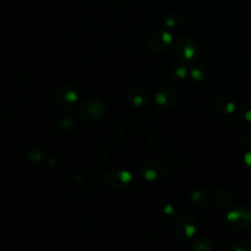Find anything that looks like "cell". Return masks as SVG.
Listing matches in <instances>:
<instances>
[{"mask_svg": "<svg viewBox=\"0 0 251 251\" xmlns=\"http://www.w3.org/2000/svg\"><path fill=\"white\" fill-rule=\"evenodd\" d=\"M226 227L232 232H239L251 226V207L236 205L229 208L224 217Z\"/></svg>", "mask_w": 251, "mask_h": 251, "instance_id": "obj_1", "label": "cell"}, {"mask_svg": "<svg viewBox=\"0 0 251 251\" xmlns=\"http://www.w3.org/2000/svg\"><path fill=\"white\" fill-rule=\"evenodd\" d=\"M199 227L198 219L187 212L180 214L175 223L176 236L182 241H189L196 234Z\"/></svg>", "mask_w": 251, "mask_h": 251, "instance_id": "obj_2", "label": "cell"}, {"mask_svg": "<svg viewBox=\"0 0 251 251\" xmlns=\"http://www.w3.org/2000/svg\"><path fill=\"white\" fill-rule=\"evenodd\" d=\"M173 49L176 56L185 63L196 60L200 54L199 44L194 39L187 36H182L176 39Z\"/></svg>", "mask_w": 251, "mask_h": 251, "instance_id": "obj_3", "label": "cell"}, {"mask_svg": "<svg viewBox=\"0 0 251 251\" xmlns=\"http://www.w3.org/2000/svg\"><path fill=\"white\" fill-rule=\"evenodd\" d=\"M106 112L105 104L98 99L86 100L79 108L77 115L85 124H96L104 117Z\"/></svg>", "mask_w": 251, "mask_h": 251, "instance_id": "obj_4", "label": "cell"}, {"mask_svg": "<svg viewBox=\"0 0 251 251\" xmlns=\"http://www.w3.org/2000/svg\"><path fill=\"white\" fill-rule=\"evenodd\" d=\"M173 43V36L167 30H156L149 35L146 41L148 49L156 54L164 53Z\"/></svg>", "mask_w": 251, "mask_h": 251, "instance_id": "obj_5", "label": "cell"}, {"mask_svg": "<svg viewBox=\"0 0 251 251\" xmlns=\"http://www.w3.org/2000/svg\"><path fill=\"white\" fill-rule=\"evenodd\" d=\"M138 171L140 175L148 181L162 180L168 174V169L165 164L159 161H148L142 164Z\"/></svg>", "mask_w": 251, "mask_h": 251, "instance_id": "obj_6", "label": "cell"}, {"mask_svg": "<svg viewBox=\"0 0 251 251\" xmlns=\"http://www.w3.org/2000/svg\"><path fill=\"white\" fill-rule=\"evenodd\" d=\"M178 100V92L173 86H163L155 94V103L161 109L174 107Z\"/></svg>", "mask_w": 251, "mask_h": 251, "instance_id": "obj_7", "label": "cell"}, {"mask_svg": "<svg viewBox=\"0 0 251 251\" xmlns=\"http://www.w3.org/2000/svg\"><path fill=\"white\" fill-rule=\"evenodd\" d=\"M214 105L216 110L225 116L231 115L236 110V103L234 99L226 93L217 95L214 100Z\"/></svg>", "mask_w": 251, "mask_h": 251, "instance_id": "obj_8", "label": "cell"}, {"mask_svg": "<svg viewBox=\"0 0 251 251\" xmlns=\"http://www.w3.org/2000/svg\"><path fill=\"white\" fill-rule=\"evenodd\" d=\"M77 97L75 92L69 86H63L59 89L57 94L58 104L65 110H72L75 108Z\"/></svg>", "mask_w": 251, "mask_h": 251, "instance_id": "obj_9", "label": "cell"}, {"mask_svg": "<svg viewBox=\"0 0 251 251\" xmlns=\"http://www.w3.org/2000/svg\"><path fill=\"white\" fill-rule=\"evenodd\" d=\"M108 185L112 188H124L130 181V175L122 170H116L108 174L106 179Z\"/></svg>", "mask_w": 251, "mask_h": 251, "instance_id": "obj_10", "label": "cell"}, {"mask_svg": "<svg viewBox=\"0 0 251 251\" xmlns=\"http://www.w3.org/2000/svg\"><path fill=\"white\" fill-rule=\"evenodd\" d=\"M188 75L196 82H205L211 76L210 69L202 63H193L188 69Z\"/></svg>", "mask_w": 251, "mask_h": 251, "instance_id": "obj_11", "label": "cell"}, {"mask_svg": "<svg viewBox=\"0 0 251 251\" xmlns=\"http://www.w3.org/2000/svg\"><path fill=\"white\" fill-rule=\"evenodd\" d=\"M211 200V194L209 190L205 188H200L193 191L189 196V205L193 209H203L205 208Z\"/></svg>", "mask_w": 251, "mask_h": 251, "instance_id": "obj_12", "label": "cell"}, {"mask_svg": "<svg viewBox=\"0 0 251 251\" xmlns=\"http://www.w3.org/2000/svg\"><path fill=\"white\" fill-rule=\"evenodd\" d=\"M212 199L217 207L226 208L232 203V194L226 187H218L213 191Z\"/></svg>", "mask_w": 251, "mask_h": 251, "instance_id": "obj_13", "label": "cell"}, {"mask_svg": "<svg viewBox=\"0 0 251 251\" xmlns=\"http://www.w3.org/2000/svg\"><path fill=\"white\" fill-rule=\"evenodd\" d=\"M128 98L131 104H133L135 107H143L149 101L148 93L142 88H134L131 90Z\"/></svg>", "mask_w": 251, "mask_h": 251, "instance_id": "obj_14", "label": "cell"}, {"mask_svg": "<svg viewBox=\"0 0 251 251\" xmlns=\"http://www.w3.org/2000/svg\"><path fill=\"white\" fill-rule=\"evenodd\" d=\"M190 248L193 251H210L214 248V244L208 236H198L191 242Z\"/></svg>", "mask_w": 251, "mask_h": 251, "instance_id": "obj_15", "label": "cell"}, {"mask_svg": "<svg viewBox=\"0 0 251 251\" xmlns=\"http://www.w3.org/2000/svg\"><path fill=\"white\" fill-rule=\"evenodd\" d=\"M170 74L174 79H184L188 75V69L185 65V62L180 61L173 64L170 70Z\"/></svg>", "mask_w": 251, "mask_h": 251, "instance_id": "obj_16", "label": "cell"}, {"mask_svg": "<svg viewBox=\"0 0 251 251\" xmlns=\"http://www.w3.org/2000/svg\"><path fill=\"white\" fill-rule=\"evenodd\" d=\"M183 23H184V19L182 15L177 12H174L170 14L165 21V25L171 29H177L181 27Z\"/></svg>", "mask_w": 251, "mask_h": 251, "instance_id": "obj_17", "label": "cell"}, {"mask_svg": "<svg viewBox=\"0 0 251 251\" xmlns=\"http://www.w3.org/2000/svg\"><path fill=\"white\" fill-rule=\"evenodd\" d=\"M76 126L75 120L72 117H64L58 121V129L62 132H69Z\"/></svg>", "mask_w": 251, "mask_h": 251, "instance_id": "obj_18", "label": "cell"}, {"mask_svg": "<svg viewBox=\"0 0 251 251\" xmlns=\"http://www.w3.org/2000/svg\"><path fill=\"white\" fill-rule=\"evenodd\" d=\"M238 115L242 120L251 123V101H246L240 106Z\"/></svg>", "mask_w": 251, "mask_h": 251, "instance_id": "obj_19", "label": "cell"}, {"mask_svg": "<svg viewBox=\"0 0 251 251\" xmlns=\"http://www.w3.org/2000/svg\"><path fill=\"white\" fill-rule=\"evenodd\" d=\"M231 250H233V251H251V240H248V239L237 240L232 244Z\"/></svg>", "mask_w": 251, "mask_h": 251, "instance_id": "obj_20", "label": "cell"}, {"mask_svg": "<svg viewBox=\"0 0 251 251\" xmlns=\"http://www.w3.org/2000/svg\"><path fill=\"white\" fill-rule=\"evenodd\" d=\"M243 163L246 169L251 173V147L247 148L243 155Z\"/></svg>", "mask_w": 251, "mask_h": 251, "instance_id": "obj_21", "label": "cell"}, {"mask_svg": "<svg viewBox=\"0 0 251 251\" xmlns=\"http://www.w3.org/2000/svg\"><path fill=\"white\" fill-rule=\"evenodd\" d=\"M240 143L246 147L250 148L251 147V134L249 132H245L240 135Z\"/></svg>", "mask_w": 251, "mask_h": 251, "instance_id": "obj_22", "label": "cell"}, {"mask_svg": "<svg viewBox=\"0 0 251 251\" xmlns=\"http://www.w3.org/2000/svg\"><path fill=\"white\" fill-rule=\"evenodd\" d=\"M163 213L168 216V217H173L176 215V209L174 207V205L172 204H167L164 209H163Z\"/></svg>", "mask_w": 251, "mask_h": 251, "instance_id": "obj_23", "label": "cell"}, {"mask_svg": "<svg viewBox=\"0 0 251 251\" xmlns=\"http://www.w3.org/2000/svg\"><path fill=\"white\" fill-rule=\"evenodd\" d=\"M246 71H247V73H248V75L251 76V56L247 59V61H246Z\"/></svg>", "mask_w": 251, "mask_h": 251, "instance_id": "obj_24", "label": "cell"}]
</instances>
